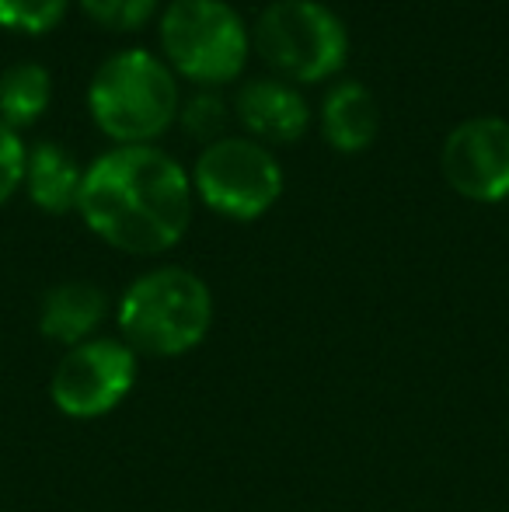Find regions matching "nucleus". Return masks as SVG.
I'll use <instances>...</instances> for the list:
<instances>
[{
	"mask_svg": "<svg viewBox=\"0 0 509 512\" xmlns=\"http://www.w3.org/2000/svg\"><path fill=\"white\" fill-rule=\"evenodd\" d=\"M192 178L154 143L105 150L84 171L77 213L105 244L126 255H161L192 223Z\"/></svg>",
	"mask_w": 509,
	"mask_h": 512,
	"instance_id": "nucleus-1",
	"label": "nucleus"
},
{
	"mask_svg": "<svg viewBox=\"0 0 509 512\" xmlns=\"http://www.w3.org/2000/svg\"><path fill=\"white\" fill-rule=\"evenodd\" d=\"M88 112L116 147L161 140L178 119L175 74L150 49H123L91 77Z\"/></svg>",
	"mask_w": 509,
	"mask_h": 512,
	"instance_id": "nucleus-2",
	"label": "nucleus"
},
{
	"mask_svg": "<svg viewBox=\"0 0 509 512\" xmlns=\"http://www.w3.org/2000/svg\"><path fill=\"white\" fill-rule=\"evenodd\" d=\"M213 324V297L189 269L161 265L143 272L119 300L123 342L143 356H185L206 338Z\"/></svg>",
	"mask_w": 509,
	"mask_h": 512,
	"instance_id": "nucleus-3",
	"label": "nucleus"
},
{
	"mask_svg": "<svg viewBox=\"0 0 509 512\" xmlns=\"http://www.w3.org/2000/svg\"><path fill=\"white\" fill-rule=\"evenodd\" d=\"M161 49L171 74L213 91L245 74L252 32L227 0H171L161 14Z\"/></svg>",
	"mask_w": 509,
	"mask_h": 512,
	"instance_id": "nucleus-4",
	"label": "nucleus"
},
{
	"mask_svg": "<svg viewBox=\"0 0 509 512\" xmlns=\"http://www.w3.org/2000/svg\"><path fill=\"white\" fill-rule=\"evenodd\" d=\"M252 49L279 77L318 84L346 67L349 32L321 0H272L255 21Z\"/></svg>",
	"mask_w": 509,
	"mask_h": 512,
	"instance_id": "nucleus-5",
	"label": "nucleus"
},
{
	"mask_svg": "<svg viewBox=\"0 0 509 512\" xmlns=\"http://www.w3.org/2000/svg\"><path fill=\"white\" fill-rule=\"evenodd\" d=\"M192 192L227 220H258L283 196V168L252 136H224L199 154Z\"/></svg>",
	"mask_w": 509,
	"mask_h": 512,
	"instance_id": "nucleus-6",
	"label": "nucleus"
},
{
	"mask_svg": "<svg viewBox=\"0 0 509 512\" xmlns=\"http://www.w3.org/2000/svg\"><path fill=\"white\" fill-rule=\"evenodd\" d=\"M133 384L136 352L116 338H91L60 359L49 380V398L70 418H98L123 405Z\"/></svg>",
	"mask_w": 509,
	"mask_h": 512,
	"instance_id": "nucleus-7",
	"label": "nucleus"
},
{
	"mask_svg": "<svg viewBox=\"0 0 509 512\" xmlns=\"http://www.w3.org/2000/svg\"><path fill=\"white\" fill-rule=\"evenodd\" d=\"M440 171L457 196L499 203L509 196V119L478 115L454 126L443 140Z\"/></svg>",
	"mask_w": 509,
	"mask_h": 512,
	"instance_id": "nucleus-8",
	"label": "nucleus"
},
{
	"mask_svg": "<svg viewBox=\"0 0 509 512\" xmlns=\"http://www.w3.org/2000/svg\"><path fill=\"white\" fill-rule=\"evenodd\" d=\"M234 115L258 143H297L311 126L304 95L276 77H252L241 84Z\"/></svg>",
	"mask_w": 509,
	"mask_h": 512,
	"instance_id": "nucleus-9",
	"label": "nucleus"
},
{
	"mask_svg": "<svg viewBox=\"0 0 509 512\" xmlns=\"http://www.w3.org/2000/svg\"><path fill=\"white\" fill-rule=\"evenodd\" d=\"M381 133L377 98L367 84L339 81L321 102V136L339 154H360Z\"/></svg>",
	"mask_w": 509,
	"mask_h": 512,
	"instance_id": "nucleus-10",
	"label": "nucleus"
},
{
	"mask_svg": "<svg viewBox=\"0 0 509 512\" xmlns=\"http://www.w3.org/2000/svg\"><path fill=\"white\" fill-rule=\"evenodd\" d=\"M81 185H84V168L77 164V157L67 147L53 140H42L28 150L25 164V185L35 206L49 216H63L81 203Z\"/></svg>",
	"mask_w": 509,
	"mask_h": 512,
	"instance_id": "nucleus-11",
	"label": "nucleus"
},
{
	"mask_svg": "<svg viewBox=\"0 0 509 512\" xmlns=\"http://www.w3.org/2000/svg\"><path fill=\"white\" fill-rule=\"evenodd\" d=\"M109 314V297L95 283H63L53 286L42 300L39 328L60 345H81Z\"/></svg>",
	"mask_w": 509,
	"mask_h": 512,
	"instance_id": "nucleus-12",
	"label": "nucleus"
},
{
	"mask_svg": "<svg viewBox=\"0 0 509 512\" xmlns=\"http://www.w3.org/2000/svg\"><path fill=\"white\" fill-rule=\"evenodd\" d=\"M53 102V77L42 63H14L0 74V122L18 129H28L46 115Z\"/></svg>",
	"mask_w": 509,
	"mask_h": 512,
	"instance_id": "nucleus-13",
	"label": "nucleus"
},
{
	"mask_svg": "<svg viewBox=\"0 0 509 512\" xmlns=\"http://www.w3.org/2000/svg\"><path fill=\"white\" fill-rule=\"evenodd\" d=\"M178 119H182V129L192 136V140L210 147V143H217L227 136L231 108H227V102L217 95V91H199V95H192L189 102L182 105Z\"/></svg>",
	"mask_w": 509,
	"mask_h": 512,
	"instance_id": "nucleus-14",
	"label": "nucleus"
},
{
	"mask_svg": "<svg viewBox=\"0 0 509 512\" xmlns=\"http://www.w3.org/2000/svg\"><path fill=\"white\" fill-rule=\"evenodd\" d=\"M70 0H0V28L18 35H46L67 14Z\"/></svg>",
	"mask_w": 509,
	"mask_h": 512,
	"instance_id": "nucleus-15",
	"label": "nucleus"
},
{
	"mask_svg": "<svg viewBox=\"0 0 509 512\" xmlns=\"http://www.w3.org/2000/svg\"><path fill=\"white\" fill-rule=\"evenodd\" d=\"M84 14L109 32H136L157 11V0H81Z\"/></svg>",
	"mask_w": 509,
	"mask_h": 512,
	"instance_id": "nucleus-16",
	"label": "nucleus"
},
{
	"mask_svg": "<svg viewBox=\"0 0 509 512\" xmlns=\"http://www.w3.org/2000/svg\"><path fill=\"white\" fill-rule=\"evenodd\" d=\"M25 164H28V147L11 126L0 122V206L25 185Z\"/></svg>",
	"mask_w": 509,
	"mask_h": 512,
	"instance_id": "nucleus-17",
	"label": "nucleus"
}]
</instances>
